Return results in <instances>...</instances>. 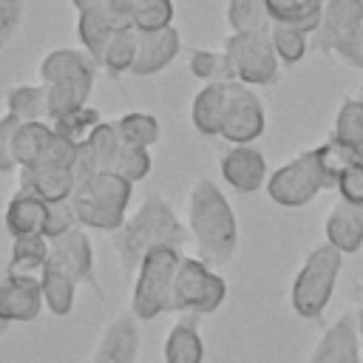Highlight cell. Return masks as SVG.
Instances as JSON below:
<instances>
[{
  "mask_svg": "<svg viewBox=\"0 0 363 363\" xmlns=\"http://www.w3.org/2000/svg\"><path fill=\"white\" fill-rule=\"evenodd\" d=\"M187 227L201 264L221 267L238 250V221L227 196L210 179H199L187 196Z\"/></svg>",
  "mask_w": 363,
  "mask_h": 363,
  "instance_id": "obj_1",
  "label": "cell"
},
{
  "mask_svg": "<svg viewBox=\"0 0 363 363\" xmlns=\"http://www.w3.org/2000/svg\"><path fill=\"white\" fill-rule=\"evenodd\" d=\"M187 230L170 210L162 196H147L145 204L113 233L116 261L125 272H136L142 258L156 247H182L187 244Z\"/></svg>",
  "mask_w": 363,
  "mask_h": 363,
  "instance_id": "obj_2",
  "label": "cell"
},
{
  "mask_svg": "<svg viewBox=\"0 0 363 363\" xmlns=\"http://www.w3.org/2000/svg\"><path fill=\"white\" fill-rule=\"evenodd\" d=\"M130 193H133V184L128 179L105 170L77 182L68 204L74 210L77 224L116 233L125 224V207L130 201Z\"/></svg>",
  "mask_w": 363,
  "mask_h": 363,
  "instance_id": "obj_3",
  "label": "cell"
},
{
  "mask_svg": "<svg viewBox=\"0 0 363 363\" xmlns=\"http://www.w3.org/2000/svg\"><path fill=\"white\" fill-rule=\"evenodd\" d=\"M182 258L184 255L176 247H156L142 258L130 295V312L139 320H153L162 312H170L173 284Z\"/></svg>",
  "mask_w": 363,
  "mask_h": 363,
  "instance_id": "obj_4",
  "label": "cell"
},
{
  "mask_svg": "<svg viewBox=\"0 0 363 363\" xmlns=\"http://www.w3.org/2000/svg\"><path fill=\"white\" fill-rule=\"evenodd\" d=\"M340 264H343V252H337L332 244H320L303 258L292 281V295H289L295 315L312 320L329 306Z\"/></svg>",
  "mask_w": 363,
  "mask_h": 363,
  "instance_id": "obj_5",
  "label": "cell"
},
{
  "mask_svg": "<svg viewBox=\"0 0 363 363\" xmlns=\"http://www.w3.org/2000/svg\"><path fill=\"white\" fill-rule=\"evenodd\" d=\"M224 54L233 71V79L241 85H269L278 79L281 60L272 48L269 31H241L230 34L224 43Z\"/></svg>",
  "mask_w": 363,
  "mask_h": 363,
  "instance_id": "obj_6",
  "label": "cell"
},
{
  "mask_svg": "<svg viewBox=\"0 0 363 363\" xmlns=\"http://www.w3.org/2000/svg\"><path fill=\"white\" fill-rule=\"evenodd\" d=\"M227 298V284L218 272H213L207 264H201L199 258L184 255L176 272V284H173V301H170V312H182V315H210L216 312Z\"/></svg>",
  "mask_w": 363,
  "mask_h": 363,
  "instance_id": "obj_7",
  "label": "cell"
},
{
  "mask_svg": "<svg viewBox=\"0 0 363 363\" xmlns=\"http://www.w3.org/2000/svg\"><path fill=\"white\" fill-rule=\"evenodd\" d=\"M329 182L318 167L315 150H306L301 156H295L292 162H286L284 167H278L269 179H267V193L275 204L281 207H303L309 204L320 190H326Z\"/></svg>",
  "mask_w": 363,
  "mask_h": 363,
  "instance_id": "obj_8",
  "label": "cell"
},
{
  "mask_svg": "<svg viewBox=\"0 0 363 363\" xmlns=\"http://www.w3.org/2000/svg\"><path fill=\"white\" fill-rule=\"evenodd\" d=\"M264 128H267V116H264V105L258 94L250 85H241L233 79L227 85L221 136L233 145H250L264 133Z\"/></svg>",
  "mask_w": 363,
  "mask_h": 363,
  "instance_id": "obj_9",
  "label": "cell"
},
{
  "mask_svg": "<svg viewBox=\"0 0 363 363\" xmlns=\"http://www.w3.org/2000/svg\"><path fill=\"white\" fill-rule=\"evenodd\" d=\"M43 286L37 275L9 272L0 281V318L6 323H26L34 320L43 309Z\"/></svg>",
  "mask_w": 363,
  "mask_h": 363,
  "instance_id": "obj_10",
  "label": "cell"
},
{
  "mask_svg": "<svg viewBox=\"0 0 363 363\" xmlns=\"http://www.w3.org/2000/svg\"><path fill=\"white\" fill-rule=\"evenodd\" d=\"M139 354V318L128 309L119 312L99 335L91 363H136Z\"/></svg>",
  "mask_w": 363,
  "mask_h": 363,
  "instance_id": "obj_11",
  "label": "cell"
},
{
  "mask_svg": "<svg viewBox=\"0 0 363 363\" xmlns=\"http://www.w3.org/2000/svg\"><path fill=\"white\" fill-rule=\"evenodd\" d=\"M306 363H360L357 315H340L329 329H323Z\"/></svg>",
  "mask_w": 363,
  "mask_h": 363,
  "instance_id": "obj_12",
  "label": "cell"
},
{
  "mask_svg": "<svg viewBox=\"0 0 363 363\" xmlns=\"http://www.w3.org/2000/svg\"><path fill=\"white\" fill-rule=\"evenodd\" d=\"M179 48H182V40L173 26L159 28V31H136V60H133L130 74L136 77L159 74L176 60Z\"/></svg>",
  "mask_w": 363,
  "mask_h": 363,
  "instance_id": "obj_13",
  "label": "cell"
},
{
  "mask_svg": "<svg viewBox=\"0 0 363 363\" xmlns=\"http://www.w3.org/2000/svg\"><path fill=\"white\" fill-rule=\"evenodd\" d=\"M119 147H122V136L116 130L113 122H102L91 136L88 142L79 145V153H77V164H74V176L77 182L94 176V173H105L113 167L116 156H119Z\"/></svg>",
  "mask_w": 363,
  "mask_h": 363,
  "instance_id": "obj_14",
  "label": "cell"
},
{
  "mask_svg": "<svg viewBox=\"0 0 363 363\" xmlns=\"http://www.w3.org/2000/svg\"><path fill=\"white\" fill-rule=\"evenodd\" d=\"M224 182L238 193H255L267 184V159L252 145H233L221 159Z\"/></svg>",
  "mask_w": 363,
  "mask_h": 363,
  "instance_id": "obj_15",
  "label": "cell"
},
{
  "mask_svg": "<svg viewBox=\"0 0 363 363\" xmlns=\"http://www.w3.org/2000/svg\"><path fill=\"white\" fill-rule=\"evenodd\" d=\"M48 247H51L48 258L57 261V264H60L77 284L91 281L94 252H91V241H88V235H85L79 227H74V230H68L65 235L48 241Z\"/></svg>",
  "mask_w": 363,
  "mask_h": 363,
  "instance_id": "obj_16",
  "label": "cell"
},
{
  "mask_svg": "<svg viewBox=\"0 0 363 363\" xmlns=\"http://www.w3.org/2000/svg\"><path fill=\"white\" fill-rule=\"evenodd\" d=\"M363 26V0H326L318 26V45L332 51V45Z\"/></svg>",
  "mask_w": 363,
  "mask_h": 363,
  "instance_id": "obj_17",
  "label": "cell"
},
{
  "mask_svg": "<svg viewBox=\"0 0 363 363\" xmlns=\"http://www.w3.org/2000/svg\"><path fill=\"white\" fill-rule=\"evenodd\" d=\"M77 187V176L74 170H62V167H20V190H28L34 196H40L48 204L57 201H68L71 193Z\"/></svg>",
  "mask_w": 363,
  "mask_h": 363,
  "instance_id": "obj_18",
  "label": "cell"
},
{
  "mask_svg": "<svg viewBox=\"0 0 363 363\" xmlns=\"http://www.w3.org/2000/svg\"><path fill=\"white\" fill-rule=\"evenodd\" d=\"M48 218V201L28 190H17L6 207V230L11 238L20 235H43Z\"/></svg>",
  "mask_w": 363,
  "mask_h": 363,
  "instance_id": "obj_19",
  "label": "cell"
},
{
  "mask_svg": "<svg viewBox=\"0 0 363 363\" xmlns=\"http://www.w3.org/2000/svg\"><path fill=\"white\" fill-rule=\"evenodd\" d=\"M326 244H332L337 252H357L363 247V224H360V207L354 204H335L323 224Z\"/></svg>",
  "mask_w": 363,
  "mask_h": 363,
  "instance_id": "obj_20",
  "label": "cell"
},
{
  "mask_svg": "<svg viewBox=\"0 0 363 363\" xmlns=\"http://www.w3.org/2000/svg\"><path fill=\"white\" fill-rule=\"evenodd\" d=\"M227 85L230 82H207L190 105V119L193 128L204 136H221V122H224V105H227Z\"/></svg>",
  "mask_w": 363,
  "mask_h": 363,
  "instance_id": "obj_21",
  "label": "cell"
},
{
  "mask_svg": "<svg viewBox=\"0 0 363 363\" xmlns=\"http://www.w3.org/2000/svg\"><path fill=\"white\" fill-rule=\"evenodd\" d=\"M164 363H201L204 360V343L199 335V318L184 315L179 318L167 337H164Z\"/></svg>",
  "mask_w": 363,
  "mask_h": 363,
  "instance_id": "obj_22",
  "label": "cell"
},
{
  "mask_svg": "<svg viewBox=\"0 0 363 363\" xmlns=\"http://www.w3.org/2000/svg\"><path fill=\"white\" fill-rule=\"evenodd\" d=\"M40 79H43V85L74 82V79H94V65L88 62L85 54H79L74 48H57V51H48L43 57Z\"/></svg>",
  "mask_w": 363,
  "mask_h": 363,
  "instance_id": "obj_23",
  "label": "cell"
},
{
  "mask_svg": "<svg viewBox=\"0 0 363 363\" xmlns=\"http://www.w3.org/2000/svg\"><path fill=\"white\" fill-rule=\"evenodd\" d=\"M40 286H43V301H45V306L57 315V318H62V315H68L71 309H74V298H77V281L57 264V261H45V267L40 269Z\"/></svg>",
  "mask_w": 363,
  "mask_h": 363,
  "instance_id": "obj_24",
  "label": "cell"
},
{
  "mask_svg": "<svg viewBox=\"0 0 363 363\" xmlns=\"http://www.w3.org/2000/svg\"><path fill=\"white\" fill-rule=\"evenodd\" d=\"M54 136V128L48 122H23L17 128V133L9 142V156L17 167H34L48 145V139Z\"/></svg>",
  "mask_w": 363,
  "mask_h": 363,
  "instance_id": "obj_25",
  "label": "cell"
},
{
  "mask_svg": "<svg viewBox=\"0 0 363 363\" xmlns=\"http://www.w3.org/2000/svg\"><path fill=\"white\" fill-rule=\"evenodd\" d=\"M128 26L136 31H159L173 26V0H116Z\"/></svg>",
  "mask_w": 363,
  "mask_h": 363,
  "instance_id": "obj_26",
  "label": "cell"
},
{
  "mask_svg": "<svg viewBox=\"0 0 363 363\" xmlns=\"http://www.w3.org/2000/svg\"><path fill=\"white\" fill-rule=\"evenodd\" d=\"M267 11L272 23L292 26V28L312 34L320 26L323 3L320 0H267Z\"/></svg>",
  "mask_w": 363,
  "mask_h": 363,
  "instance_id": "obj_27",
  "label": "cell"
},
{
  "mask_svg": "<svg viewBox=\"0 0 363 363\" xmlns=\"http://www.w3.org/2000/svg\"><path fill=\"white\" fill-rule=\"evenodd\" d=\"M6 113L20 122H45L48 119V91L45 85H14L6 91Z\"/></svg>",
  "mask_w": 363,
  "mask_h": 363,
  "instance_id": "obj_28",
  "label": "cell"
},
{
  "mask_svg": "<svg viewBox=\"0 0 363 363\" xmlns=\"http://www.w3.org/2000/svg\"><path fill=\"white\" fill-rule=\"evenodd\" d=\"M94 79H74V82H57V85H45L48 91V119H62L79 108H85L88 96H91Z\"/></svg>",
  "mask_w": 363,
  "mask_h": 363,
  "instance_id": "obj_29",
  "label": "cell"
},
{
  "mask_svg": "<svg viewBox=\"0 0 363 363\" xmlns=\"http://www.w3.org/2000/svg\"><path fill=\"white\" fill-rule=\"evenodd\" d=\"M48 238L45 235H20L11 238V258H9V272L20 275H34L45 267L48 261Z\"/></svg>",
  "mask_w": 363,
  "mask_h": 363,
  "instance_id": "obj_30",
  "label": "cell"
},
{
  "mask_svg": "<svg viewBox=\"0 0 363 363\" xmlns=\"http://www.w3.org/2000/svg\"><path fill=\"white\" fill-rule=\"evenodd\" d=\"M315 159H318L320 173H323L326 182H329V187H337V179H340L354 162H360L363 153L354 150V147H349V145H343V142H337V139H329V142H323L320 147H315Z\"/></svg>",
  "mask_w": 363,
  "mask_h": 363,
  "instance_id": "obj_31",
  "label": "cell"
},
{
  "mask_svg": "<svg viewBox=\"0 0 363 363\" xmlns=\"http://www.w3.org/2000/svg\"><path fill=\"white\" fill-rule=\"evenodd\" d=\"M227 20L233 26V34L269 31L272 28L267 0H227Z\"/></svg>",
  "mask_w": 363,
  "mask_h": 363,
  "instance_id": "obj_32",
  "label": "cell"
},
{
  "mask_svg": "<svg viewBox=\"0 0 363 363\" xmlns=\"http://www.w3.org/2000/svg\"><path fill=\"white\" fill-rule=\"evenodd\" d=\"M133 60H136V28H116L105 45L99 65H105L111 74H125L133 68Z\"/></svg>",
  "mask_w": 363,
  "mask_h": 363,
  "instance_id": "obj_33",
  "label": "cell"
},
{
  "mask_svg": "<svg viewBox=\"0 0 363 363\" xmlns=\"http://www.w3.org/2000/svg\"><path fill=\"white\" fill-rule=\"evenodd\" d=\"M332 139L354 147L363 153V102L360 99H343L340 111H337V119H335V130H332Z\"/></svg>",
  "mask_w": 363,
  "mask_h": 363,
  "instance_id": "obj_34",
  "label": "cell"
},
{
  "mask_svg": "<svg viewBox=\"0 0 363 363\" xmlns=\"http://www.w3.org/2000/svg\"><path fill=\"white\" fill-rule=\"evenodd\" d=\"M113 125H116L122 142L136 145V147H150L159 139V122H156V116L142 113V111H130V113L119 116Z\"/></svg>",
  "mask_w": 363,
  "mask_h": 363,
  "instance_id": "obj_35",
  "label": "cell"
},
{
  "mask_svg": "<svg viewBox=\"0 0 363 363\" xmlns=\"http://www.w3.org/2000/svg\"><path fill=\"white\" fill-rule=\"evenodd\" d=\"M99 125H102L99 111H94V108H88V105L79 108V111H74V113H68V116H62V119H54V122H51L54 133H60L62 139L74 142L77 147H79L82 142H88V136H91Z\"/></svg>",
  "mask_w": 363,
  "mask_h": 363,
  "instance_id": "obj_36",
  "label": "cell"
},
{
  "mask_svg": "<svg viewBox=\"0 0 363 363\" xmlns=\"http://www.w3.org/2000/svg\"><path fill=\"white\" fill-rule=\"evenodd\" d=\"M190 74L204 82H233V71L224 51H193Z\"/></svg>",
  "mask_w": 363,
  "mask_h": 363,
  "instance_id": "obj_37",
  "label": "cell"
},
{
  "mask_svg": "<svg viewBox=\"0 0 363 363\" xmlns=\"http://www.w3.org/2000/svg\"><path fill=\"white\" fill-rule=\"evenodd\" d=\"M269 40H272V48H275L281 62H298L306 54V45H309L306 31L292 28V26H281V23H272Z\"/></svg>",
  "mask_w": 363,
  "mask_h": 363,
  "instance_id": "obj_38",
  "label": "cell"
},
{
  "mask_svg": "<svg viewBox=\"0 0 363 363\" xmlns=\"http://www.w3.org/2000/svg\"><path fill=\"white\" fill-rule=\"evenodd\" d=\"M111 173H116V176L128 179L130 184H133V182H139V179H145V176L150 173V153H147V147H136V145L122 142L119 156H116V162H113Z\"/></svg>",
  "mask_w": 363,
  "mask_h": 363,
  "instance_id": "obj_39",
  "label": "cell"
},
{
  "mask_svg": "<svg viewBox=\"0 0 363 363\" xmlns=\"http://www.w3.org/2000/svg\"><path fill=\"white\" fill-rule=\"evenodd\" d=\"M77 153H79V147H77L74 142H68V139H62L60 133H54V136L48 139V145H45V150H43V156H40L37 164H43V167L74 170V164H77ZM37 164H34V167H37Z\"/></svg>",
  "mask_w": 363,
  "mask_h": 363,
  "instance_id": "obj_40",
  "label": "cell"
},
{
  "mask_svg": "<svg viewBox=\"0 0 363 363\" xmlns=\"http://www.w3.org/2000/svg\"><path fill=\"white\" fill-rule=\"evenodd\" d=\"M74 227H79V224H77L74 210H71V204H68V201L48 204V218H45V230H43V235H45L48 241H54V238L65 235V233H68V230H74Z\"/></svg>",
  "mask_w": 363,
  "mask_h": 363,
  "instance_id": "obj_41",
  "label": "cell"
},
{
  "mask_svg": "<svg viewBox=\"0 0 363 363\" xmlns=\"http://www.w3.org/2000/svg\"><path fill=\"white\" fill-rule=\"evenodd\" d=\"M332 54H335L340 62H346V65L363 71V26L354 28L352 34L340 37V40L332 45Z\"/></svg>",
  "mask_w": 363,
  "mask_h": 363,
  "instance_id": "obj_42",
  "label": "cell"
},
{
  "mask_svg": "<svg viewBox=\"0 0 363 363\" xmlns=\"http://www.w3.org/2000/svg\"><path fill=\"white\" fill-rule=\"evenodd\" d=\"M337 193L346 204L363 207V159L354 162L340 179H337Z\"/></svg>",
  "mask_w": 363,
  "mask_h": 363,
  "instance_id": "obj_43",
  "label": "cell"
},
{
  "mask_svg": "<svg viewBox=\"0 0 363 363\" xmlns=\"http://www.w3.org/2000/svg\"><path fill=\"white\" fill-rule=\"evenodd\" d=\"M23 17V0H0V45L17 31Z\"/></svg>",
  "mask_w": 363,
  "mask_h": 363,
  "instance_id": "obj_44",
  "label": "cell"
},
{
  "mask_svg": "<svg viewBox=\"0 0 363 363\" xmlns=\"http://www.w3.org/2000/svg\"><path fill=\"white\" fill-rule=\"evenodd\" d=\"M74 3V9L82 14V11H96V9H105V6H111L113 0H71Z\"/></svg>",
  "mask_w": 363,
  "mask_h": 363,
  "instance_id": "obj_45",
  "label": "cell"
},
{
  "mask_svg": "<svg viewBox=\"0 0 363 363\" xmlns=\"http://www.w3.org/2000/svg\"><path fill=\"white\" fill-rule=\"evenodd\" d=\"M14 167V162H11V156H9V145H6V139L0 136V173H6V170H11Z\"/></svg>",
  "mask_w": 363,
  "mask_h": 363,
  "instance_id": "obj_46",
  "label": "cell"
},
{
  "mask_svg": "<svg viewBox=\"0 0 363 363\" xmlns=\"http://www.w3.org/2000/svg\"><path fill=\"white\" fill-rule=\"evenodd\" d=\"M357 332L363 335V306H360V312H357Z\"/></svg>",
  "mask_w": 363,
  "mask_h": 363,
  "instance_id": "obj_47",
  "label": "cell"
},
{
  "mask_svg": "<svg viewBox=\"0 0 363 363\" xmlns=\"http://www.w3.org/2000/svg\"><path fill=\"white\" fill-rule=\"evenodd\" d=\"M6 329H9V323H6V320H3V318H0V335H3V332H6Z\"/></svg>",
  "mask_w": 363,
  "mask_h": 363,
  "instance_id": "obj_48",
  "label": "cell"
},
{
  "mask_svg": "<svg viewBox=\"0 0 363 363\" xmlns=\"http://www.w3.org/2000/svg\"><path fill=\"white\" fill-rule=\"evenodd\" d=\"M360 224H363V207H360Z\"/></svg>",
  "mask_w": 363,
  "mask_h": 363,
  "instance_id": "obj_49",
  "label": "cell"
},
{
  "mask_svg": "<svg viewBox=\"0 0 363 363\" xmlns=\"http://www.w3.org/2000/svg\"><path fill=\"white\" fill-rule=\"evenodd\" d=\"M360 349H363V335H360Z\"/></svg>",
  "mask_w": 363,
  "mask_h": 363,
  "instance_id": "obj_50",
  "label": "cell"
},
{
  "mask_svg": "<svg viewBox=\"0 0 363 363\" xmlns=\"http://www.w3.org/2000/svg\"><path fill=\"white\" fill-rule=\"evenodd\" d=\"M360 102H363V96H360Z\"/></svg>",
  "mask_w": 363,
  "mask_h": 363,
  "instance_id": "obj_51",
  "label": "cell"
}]
</instances>
